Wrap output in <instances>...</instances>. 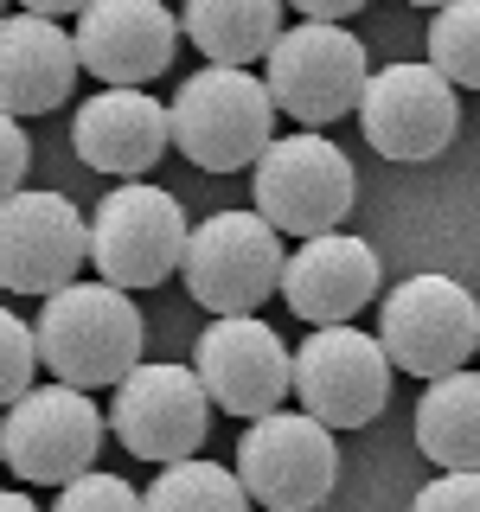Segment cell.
<instances>
[{
  "label": "cell",
  "mask_w": 480,
  "mask_h": 512,
  "mask_svg": "<svg viewBox=\"0 0 480 512\" xmlns=\"http://www.w3.org/2000/svg\"><path fill=\"white\" fill-rule=\"evenodd\" d=\"M288 0H186L180 26L212 64H256L282 39Z\"/></svg>",
  "instance_id": "d6986e66"
},
{
  "label": "cell",
  "mask_w": 480,
  "mask_h": 512,
  "mask_svg": "<svg viewBox=\"0 0 480 512\" xmlns=\"http://www.w3.org/2000/svg\"><path fill=\"white\" fill-rule=\"evenodd\" d=\"M192 372L224 416H269L295 391V352L256 314H218L192 346Z\"/></svg>",
  "instance_id": "4fadbf2b"
},
{
  "label": "cell",
  "mask_w": 480,
  "mask_h": 512,
  "mask_svg": "<svg viewBox=\"0 0 480 512\" xmlns=\"http://www.w3.org/2000/svg\"><path fill=\"white\" fill-rule=\"evenodd\" d=\"M0 20H7V0H0Z\"/></svg>",
  "instance_id": "4dcf8cb0"
},
{
  "label": "cell",
  "mask_w": 480,
  "mask_h": 512,
  "mask_svg": "<svg viewBox=\"0 0 480 512\" xmlns=\"http://www.w3.org/2000/svg\"><path fill=\"white\" fill-rule=\"evenodd\" d=\"M410 512H480V468H442L410 500Z\"/></svg>",
  "instance_id": "d4e9b609"
},
{
  "label": "cell",
  "mask_w": 480,
  "mask_h": 512,
  "mask_svg": "<svg viewBox=\"0 0 480 512\" xmlns=\"http://www.w3.org/2000/svg\"><path fill=\"white\" fill-rule=\"evenodd\" d=\"M372 295H378V256L365 237L320 231V237H301V250L282 263V301L308 327L352 320Z\"/></svg>",
  "instance_id": "e0dca14e"
},
{
  "label": "cell",
  "mask_w": 480,
  "mask_h": 512,
  "mask_svg": "<svg viewBox=\"0 0 480 512\" xmlns=\"http://www.w3.org/2000/svg\"><path fill=\"white\" fill-rule=\"evenodd\" d=\"M186 205L148 180L116 186L90 218V263L116 288H160L186 263Z\"/></svg>",
  "instance_id": "52a82bcc"
},
{
  "label": "cell",
  "mask_w": 480,
  "mask_h": 512,
  "mask_svg": "<svg viewBox=\"0 0 480 512\" xmlns=\"http://www.w3.org/2000/svg\"><path fill=\"white\" fill-rule=\"evenodd\" d=\"M416 448L436 468H480V372L429 378L416 404Z\"/></svg>",
  "instance_id": "ffe728a7"
},
{
  "label": "cell",
  "mask_w": 480,
  "mask_h": 512,
  "mask_svg": "<svg viewBox=\"0 0 480 512\" xmlns=\"http://www.w3.org/2000/svg\"><path fill=\"white\" fill-rule=\"evenodd\" d=\"M429 64L455 90H480V0H448L429 20Z\"/></svg>",
  "instance_id": "7402d4cb"
},
{
  "label": "cell",
  "mask_w": 480,
  "mask_h": 512,
  "mask_svg": "<svg viewBox=\"0 0 480 512\" xmlns=\"http://www.w3.org/2000/svg\"><path fill=\"white\" fill-rule=\"evenodd\" d=\"M237 480L250 487L256 506L269 512H314L340 480V448L333 429L308 410H269L250 416L237 442Z\"/></svg>",
  "instance_id": "ba28073f"
},
{
  "label": "cell",
  "mask_w": 480,
  "mask_h": 512,
  "mask_svg": "<svg viewBox=\"0 0 480 512\" xmlns=\"http://www.w3.org/2000/svg\"><path fill=\"white\" fill-rule=\"evenodd\" d=\"M282 263H288L282 231L263 212H212L205 224H192L180 276L199 308L250 314L282 288Z\"/></svg>",
  "instance_id": "5b68a950"
},
{
  "label": "cell",
  "mask_w": 480,
  "mask_h": 512,
  "mask_svg": "<svg viewBox=\"0 0 480 512\" xmlns=\"http://www.w3.org/2000/svg\"><path fill=\"white\" fill-rule=\"evenodd\" d=\"M212 391L192 365H135L116 384V404H109V429L122 436V448L135 461H192L212 429Z\"/></svg>",
  "instance_id": "8fae6325"
},
{
  "label": "cell",
  "mask_w": 480,
  "mask_h": 512,
  "mask_svg": "<svg viewBox=\"0 0 480 512\" xmlns=\"http://www.w3.org/2000/svg\"><path fill=\"white\" fill-rule=\"evenodd\" d=\"M263 84L301 128H333L340 116H359V96L372 84L365 45L352 39L340 20H301L282 26V39L269 45Z\"/></svg>",
  "instance_id": "3957f363"
},
{
  "label": "cell",
  "mask_w": 480,
  "mask_h": 512,
  "mask_svg": "<svg viewBox=\"0 0 480 512\" xmlns=\"http://www.w3.org/2000/svg\"><path fill=\"white\" fill-rule=\"evenodd\" d=\"M96 448H103V410L77 384H39L20 404H7L0 468H13L32 487H64V480L90 474Z\"/></svg>",
  "instance_id": "9c48e42d"
},
{
  "label": "cell",
  "mask_w": 480,
  "mask_h": 512,
  "mask_svg": "<svg viewBox=\"0 0 480 512\" xmlns=\"http://www.w3.org/2000/svg\"><path fill=\"white\" fill-rule=\"evenodd\" d=\"M180 20H173L160 0H90L77 13V58H84L90 77L103 84H154L173 64V45H180Z\"/></svg>",
  "instance_id": "2e32d148"
},
{
  "label": "cell",
  "mask_w": 480,
  "mask_h": 512,
  "mask_svg": "<svg viewBox=\"0 0 480 512\" xmlns=\"http://www.w3.org/2000/svg\"><path fill=\"white\" fill-rule=\"evenodd\" d=\"M250 192H256V212L282 237H320V231H340V218L352 212L359 173L320 128H301V135H282L256 154Z\"/></svg>",
  "instance_id": "277c9868"
},
{
  "label": "cell",
  "mask_w": 480,
  "mask_h": 512,
  "mask_svg": "<svg viewBox=\"0 0 480 512\" xmlns=\"http://www.w3.org/2000/svg\"><path fill=\"white\" fill-rule=\"evenodd\" d=\"M26 13H45V20H64V13H84L90 0H20Z\"/></svg>",
  "instance_id": "83f0119b"
},
{
  "label": "cell",
  "mask_w": 480,
  "mask_h": 512,
  "mask_svg": "<svg viewBox=\"0 0 480 512\" xmlns=\"http://www.w3.org/2000/svg\"><path fill=\"white\" fill-rule=\"evenodd\" d=\"M26 167H32V141H26L20 116L0 109V199H13V192L26 186Z\"/></svg>",
  "instance_id": "484cf974"
},
{
  "label": "cell",
  "mask_w": 480,
  "mask_h": 512,
  "mask_svg": "<svg viewBox=\"0 0 480 512\" xmlns=\"http://www.w3.org/2000/svg\"><path fill=\"white\" fill-rule=\"evenodd\" d=\"M39 365L58 384L103 391L141 365V314L116 282H64L39 308Z\"/></svg>",
  "instance_id": "6da1fadb"
},
{
  "label": "cell",
  "mask_w": 480,
  "mask_h": 512,
  "mask_svg": "<svg viewBox=\"0 0 480 512\" xmlns=\"http://www.w3.org/2000/svg\"><path fill=\"white\" fill-rule=\"evenodd\" d=\"M391 372L397 365L384 340L359 333L352 320H333V327H314L295 352V397L327 429H365L372 416H384Z\"/></svg>",
  "instance_id": "30bf717a"
},
{
  "label": "cell",
  "mask_w": 480,
  "mask_h": 512,
  "mask_svg": "<svg viewBox=\"0 0 480 512\" xmlns=\"http://www.w3.org/2000/svg\"><path fill=\"white\" fill-rule=\"evenodd\" d=\"M141 512H250V487L218 461H167L141 493Z\"/></svg>",
  "instance_id": "44dd1931"
},
{
  "label": "cell",
  "mask_w": 480,
  "mask_h": 512,
  "mask_svg": "<svg viewBox=\"0 0 480 512\" xmlns=\"http://www.w3.org/2000/svg\"><path fill=\"white\" fill-rule=\"evenodd\" d=\"M173 148L199 173L256 167V154L276 141V96L250 64H205L173 96Z\"/></svg>",
  "instance_id": "7a4b0ae2"
},
{
  "label": "cell",
  "mask_w": 480,
  "mask_h": 512,
  "mask_svg": "<svg viewBox=\"0 0 480 512\" xmlns=\"http://www.w3.org/2000/svg\"><path fill=\"white\" fill-rule=\"evenodd\" d=\"M90 263V224L64 192H13L0 199V288L58 295Z\"/></svg>",
  "instance_id": "7c38bea8"
},
{
  "label": "cell",
  "mask_w": 480,
  "mask_h": 512,
  "mask_svg": "<svg viewBox=\"0 0 480 512\" xmlns=\"http://www.w3.org/2000/svg\"><path fill=\"white\" fill-rule=\"evenodd\" d=\"M288 7H295L301 20H352L365 0H288Z\"/></svg>",
  "instance_id": "4316f807"
},
{
  "label": "cell",
  "mask_w": 480,
  "mask_h": 512,
  "mask_svg": "<svg viewBox=\"0 0 480 512\" xmlns=\"http://www.w3.org/2000/svg\"><path fill=\"white\" fill-rule=\"evenodd\" d=\"M84 71L77 39L45 13H7L0 20V109L7 116H52L71 103V84Z\"/></svg>",
  "instance_id": "ac0fdd59"
},
{
  "label": "cell",
  "mask_w": 480,
  "mask_h": 512,
  "mask_svg": "<svg viewBox=\"0 0 480 512\" xmlns=\"http://www.w3.org/2000/svg\"><path fill=\"white\" fill-rule=\"evenodd\" d=\"M39 372V333L13 308H0V404H20Z\"/></svg>",
  "instance_id": "603a6c76"
},
{
  "label": "cell",
  "mask_w": 480,
  "mask_h": 512,
  "mask_svg": "<svg viewBox=\"0 0 480 512\" xmlns=\"http://www.w3.org/2000/svg\"><path fill=\"white\" fill-rule=\"evenodd\" d=\"M378 340L397 372L410 378H448L480 352V301L455 276H410L384 295Z\"/></svg>",
  "instance_id": "8992f818"
},
{
  "label": "cell",
  "mask_w": 480,
  "mask_h": 512,
  "mask_svg": "<svg viewBox=\"0 0 480 512\" xmlns=\"http://www.w3.org/2000/svg\"><path fill=\"white\" fill-rule=\"evenodd\" d=\"M71 148H77V160H84L90 173H109V180H148V167L167 160V148H173V116H167V103H154L148 90L109 84L103 96L77 103Z\"/></svg>",
  "instance_id": "9a60e30c"
},
{
  "label": "cell",
  "mask_w": 480,
  "mask_h": 512,
  "mask_svg": "<svg viewBox=\"0 0 480 512\" xmlns=\"http://www.w3.org/2000/svg\"><path fill=\"white\" fill-rule=\"evenodd\" d=\"M410 7H448V0H410Z\"/></svg>",
  "instance_id": "f546056e"
},
{
  "label": "cell",
  "mask_w": 480,
  "mask_h": 512,
  "mask_svg": "<svg viewBox=\"0 0 480 512\" xmlns=\"http://www.w3.org/2000/svg\"><path fill=\"white\" fill-rule=\"evenodd\" d=\"M0 512H39V506H32L26 493H0Z\"/></svg>",
  "instance_id": "f1b7e54d"
},
{
  "label": "cell",
  "mask_w": 480,
  "mask_h": 512,
  "mask_svg": "<svg viewBox=\"0 0 480 512\" xmlns=\"http://www.w3.org/2000/svg\"><path fill=\"white\" fill-rule=\"evenodd\" d=\"M359 128L384 160H436L461 128L455 84L436 64H384L359 96Z\"/></svg>",
  "instance_id": "5bb4252c"
},
{
  "label": "cell",
  "mask_w": 480,
  "mask_h": 512,
  "mask_svg": "<svg viewBox=\"0 0 480 512\" xmlns=\"http://www.w3.org/2000/svg\"><path fill=\"white\" fill-rule=\"evenodd\" d=\"M52 512H141V493L128 487L122 474H77L58 487V506Z\"/></svg>",
  "instance_id": "cb8c5ba5"
}]
</instances>
